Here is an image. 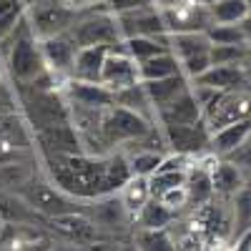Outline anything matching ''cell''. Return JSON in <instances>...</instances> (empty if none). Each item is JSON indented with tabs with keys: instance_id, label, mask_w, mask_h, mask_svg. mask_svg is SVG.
Wrapping results in <instances>:
<instances>
[{
	"instance_id": "1",
	"label": "cell",
	"mask_w": 251,
	"mask_h": 251,
	"mask_svg": "<svg viewBox=\"0 0 251 251\" xmlns=\"http://www.w3.org/2000/svg\"><path fill=\"white\" fill-rule=\"evenodd\" d=\"M18 106L20 113L28 121L30 131L38 133L43 128L53 126H66L71 123V103L66 100L60 91H48V88H35V86H15Z\"/></svg>"
},
{
	"instance_id": "2",
	"label": "cell",
	"mask_w": 251,
	"mask_h": 251,
	"mask_svg": "<svg viewBox=\"0 0 251 251\" xmlns=\"http://www.w3.org/2000/svg\"><path fill=\"white\" fill-rule=\"evenodd\" d=\"M73 38L75 48H91V46H103V48H118L123 43L118 20L108 10V3L100 0V5H86L75 13V20L68 30Z\"/></svg>"
},
{
	"instance_id": "3",
	"label": "cell",
	"mask_w": 251,
	"mask_h": 251,
	"mask_svg": "<svg viewBox=\"0 0 251 251\" xmlns=\"http://www.w3.org/2000/svg\"><path fill=\"white\" fill-rule=\"evenodd\" d=\"M23 196L35 211L43 216V219H53L60 214H71V211H80L83 203H78L75 199H71L66 191L60 188L46 176V174H38L33 181H28L20 191H15Z\"/></svg>"
},
{
	"instance_id": "4",
	"label": "cell",
	"mask_w": 251,
	"mask_h": 251,
	"mask_svg": "<svg viewBox=\"0 0 251 251\" xmlns=\"http://www.w3.org/2000/svg\"><path fill=\"white\" fill-rule=\"evenodd\" d=\"M75 13L78 10L71 8L66 0H35L33 5L25 8V20L30 25V33L38 40H43L68 33L75 20Z\"/></svg>"
},
{
	"instance_id": "5",
	"label": "cell",
	"mask_w": 251,
	"mask_h": 251,
	"mask_svg": "<svg viewBox=\"0 0 251 251\" xmlns=\"http://www.w3.org/2000/svg\"><path fill=\"white\" fill-rule=\"evenodd\" d=\"M153 126L156 123L149 121L146 116L133 113L128 108H121V106H111L100 113V136L106 138V143L111 149L143 138Z\"/></svg>"
},
{
	"instance_id": "6",
	"label": "cell",
	"mask_w": 251,
	"mask_h": 251,
	"mask_svg": "<svg viewBox=\"0 0 251 251\" xmlns=\"http://www.w3.org/2000/svg\"><path fill=\"white\" fill-rule=\"evenodd\" d=\"M83 214L91 219V224L106 239H116L121 234L133 231V216L126 211V206H123L118 194L98 196L88 203H83Z\"/></svg>"
},
{
	"instance_id": "7",
	"label": "cell",
	"mask_w": 251,
	"mask_h": 251,
	"mask_svg": "<svg viewBox=\"0 0 251 251\" xmlns=\"http://www.w3.org/2000/svg\"><path fill=\"white\" fill-rule=\"evenodd\" d=\"M251 118V93L244 91H231V93H221V98L211 106V111H206L203 123L208 133H214L219 128L236 121H249Z\"/></svg>"
},
{
	"instance_id": "8",
	"label": "cell",
	"mask_w": 251,
	"mask_h": 251,
	"mask_svg": "<svg viewBox=\"0 0 251 251\" xmlns=\"http://www.w3.org/2000/svg\"><path fill=\"white\" fill-rule=\"evenodd\" d=\"M46 228L50 234L60 236L63 241L68 244H75V246H88V244H96L100 239H106L98 228L91 224V219L80 211H71V214H60V216H53L46 221Z\"/></svg>"
},
{
	"instance_id": "9",
	"label": "cell",
	"mask_w": 251,
	"mask_h": 251,
	"mask_svg": "<svg viewBox=\"0 0 251 251\" xmlns=\"http://www.w3.org/2000/svg\"><path fill=\"white\" fill-rule=\"evenodd\" d=\"M161 131L169 143V153H178V156H201L203 151H208V133L206 123H194V126H161Z\"/></svg>"
},
{
	"instance_id": "10",
	"label": "cell",
	"mask_w": 251,
	"mask_h": 251,
	"mask_svg": "<svg viewBox=\"0 0 251 251\" xmlns=\"http://www.w3.org/2000/svg\"><path fill=\"white\" fill-rule=\"evenodd\" d=\"M33 141H35V149L40 151V156H75V153H83L80 133L75 131L73 123L43 128V131L33 133Z\"/></svg>"
},
{
	"instance_id": "11",
	"label": "cell",
	"mask_w": 251,
	"mask_h": 251,
	"mask_svg": "<svg viewBox=\"0 0 251 251\" xmlns=\"http://www.w3.org/2000/svg\"><path fill=\"white\" fill-rule=\"evenodd\" d=\"M116 20H118V30H121L123 40L126 38H136V35L156 38V35H166V33H169L166 20H163V15H161V10L156 5L128 10V13H118Z\"/></svg>"
},
{
	"instance_id": "12",
	"label": "cell",
	"mask_w": 251,
	"mask_h": 251,
	"mask_svg": "<svg viewBox=\"0 0 251 251\" xmlns=\"http://www.w3.org/2000/svg\"><path fill=\"white\" fill-rule=\"evenodd\" d=\"M201 121H203V111H201L191 88L176 96L174 100H169L166 106L156 108V113H153L156 126H194Z\"/></svg>"
},
{
	"instance_id": "13",
	"label": "cell",
	"mask_w": 251,
	"mask_h": 251,
	"mask_svg": "<svg viewBox=\"0 0 251 251\" xmlns=\"http://www.w3.org/2000/svg\"><path fill=\"white\" fill-rule=\"evenodd\" d=\"M138 63L123 53V43L118 48H111L106 55V63H103V71H100V83L111 91L126 88V86H133L138 83Z\"/></svg>"
},
{
	"instance_id": "14",
	"label": "cell",
	"mask_w": 251,
	"mask_h": 251,
	"mask_svg": "<svg viewBox=\"0 0 251 251\" xmlns=\"http://www.w3.org/2000/svg\"><path fill=\"white\" fill-rule=\"evenodd\" d=\"M63 96L71 106L80 108H93V111H106L113 106V91L106 88L103 83H88V80H66Z\"/></svg>"
},
{
	"instance_id": "15",
	"label": "cell",
	"mask_w": 251,
	"mask_h": 251,
	"mask_svg": "<svg viewBox=\"0 0 251 251\" xmlns=\"http://www.w3.org/2000/svg\"><path fill=\"white\" fill-rule=\"evenodd\" d=\"M40 43V53H43V60H46V68L48 73L53 75H66L71 78V68H73V58H75V43L68 33H60V35H53V38H43L38 40Z\"/></svg>"
},
{
	"instance_id": "16",
	"label": "cell",
	"mask_w": 251,
	"mask_h": 251,
	"mask_svg": "<svg viewBox=\"0 0 251 251\" xmlns=\"http://www.w3.org/2000/svg\"><path fill=\"white\" fill-rule=\"evenodd\" d=\"M46 221L35 208L15 191H0V226H38L46 228Z\"/></svg>"
},
{
	"instance_id": "17",
	"label": "cell",
	"mask_w": 251,
	"mask_h": 251,
	"mask_svg": "<svg viewBox=\"0 0 251 251\" xmlns=\"http://www.w3.org/2000/svg\"><path fill=\"white\" fill-rule=\"evenodd\" d=\"M249 68L246 63H239V66H211L203 75H199L196 80H191L194 86H208L214 91L221 93H231V91H244L249 83Z\"/></svg>"
},
{
	"instance_id": "18",
	"label": "cell",
	"mask_w": 251,
	"mask_h": 251,
	"mask_svg": "<svg viewBox=\"0 0 251 251\" xmlns=\"http://www.w3.org/2000/svg\"><path fill=\"white\" fill-rule=\"evenodd\" d=\"M251 136V118L249 121H236L228 123L224 128L211 133V141H208V151H211L216 158H226L228 153H234L239 146H244Z\"/></svg>"
},
{
	"instance_id": "19",
	"label": "cell",
	"mask_w": 251,
	"mask_h": 251,
	"mask_svg": "<svg viewBox=\"0 0 251 251\" xmlns=\"http://www.w3.org/2000/svg\"><path fill=\"white\" fill-rule=\"evenodd\" d=\"M111 48L103 46H91V48H78L75 58H73V68H71V78L73 80H88V83H100V71L106 63Z\"/></svg>"
},
{
	"instance_id": "20",
	"label": "cell",
	"mask_w": 251,
	"mask_h": 251,
	"mask_svg": "<svg viewBox=\"0 0 251 251\" xmlns=\"http://www.w3.org/2000/svg\"><path fill=\"white\" fill-rule=\"evenodd\" d=\"M208 176H211L214 196H221V199H231L234 194H239L241 188L246 186L244 169H239L236 163L226 161V158H219L214 163V169L208 171Z\"/></svg>"
},
{
	"instance_id": "21",
	"label": "cell",
	"mask_w": 251,
	"mask_h": 251,
	"mask_svg": "<svg viewBox=\"0 0 251 251\" xmlns=\"http://www.w3.org/2000/svg\"><path fill=\"white\" fill-rule=\"evenodd\" d=\"M0 141L13 146L18 151H33V131L28 121L23 118L20 111H13V113H3L0 116Z\"/></svg>"
},
{
	"instance_id": "22",
	"label": "cell",
	"mask_w": 251,
	"mask_h": 251,
	"mask_svg": "<svg viewBox=\"0 0 251 251\" xmlns=\"http://www.w3.org/2000/svg\"><path fill=\"white\" fill-rule=\"evenodd\" d=\"M28 156L8 161V163H0V191H20L28 181H33L38 174H43L38 169L40 166L38 161H25Z\"/></svg>"
},
{
	"instance_id": "23",
	"label": "cell",
	"mask_w": 251,
	"mask_h": 251,
	"mask_svg": "<svg viewBox=\"0 0 251 251\" xmlns=\"http://www.w3.org/2000/svg\"><path fill=\"white\" fill-rule=\"evenodd\" d=\"M141 83H143L146 96H149L151 106H153V113H156V108L166 106L169 100H174L176 96H181L183 91L191 88V80H188L183 73L169 75V78H161V80H141Z\"/></svg>"
},
{
	"instance_id": "24",
	"label": "cell",
	"mask_w": 251,
	"mask_h": 251,
	"mask_svg": "<svg viewBox=\"0 0 251 251\" xmlns=\"http://www.w3.org/2000/svg\"><path fill=\"white\" fill-rule=\"evenodd\" d=\"M211 43L206 38V30H183V33H169V50L183 60V58H191L199 53H208Z\"/></svg>"
},
{
	"instance_id": "25",
	"label": "cell",
	"mask_w": 251,
	"mask_h": 251,
	"mask_svg": "<svg viewBox=\"0 0 251 251\" xmlns=\"http://www.w3.org/2000/svg\"><path fill=\"white\" fill-rule=\"evenodd\" d=\"M169 50V33L166 35H156V38H149V35H136V38H126L123 40V53L131 55L136 63H143L158 53H166Z\"/></svg>"
},
{
	"instance_id": "26",
	"label": "cell",
	"mask_w": 251,
	"mask_h": 251,
	"mask_svg": "<svg viewBox=\"0 0 251 251\" xmlns=\"http://www.w3.org/2000/svg\"><path fill=\"white\" fill-rule=\"evenodd\" d=\"M174 221L176 214L169 206H163L158 199H149L133 216V228H169Z\"/></svg>"
},
{
	"instance_id": "27",
	"label": "cell",
	"mask_w": 251,
	"mask_h": 251,
	"mask_svg": "<svg viewBox=\"0 0 251 251\" xmlns=\"http://www.w3.org/2000/svg\"><path fill=\"white\" fill-rule=\"evenodd\" d=\"M113 106H121V108H128L133 113H141L149 121H153V106L149 96H146V88L143 83H133V86H126V88H118L113 91Z\"/></svg>"
},
{
	"instance_id": "28",
	"label": "cell",
	"mask_w": 251,
	"mask_h": 251,
	"mask_svg": "<svg viewBox=\"0 0 251 251\" xmlns=\"http://www.w3.org/2000/svg\"><path fill=\"white\" fill-rule=\"evenodd\" d=\"M131 244L138 251H178V244L169 234V228H133Z\"/></svg>"
},
{
	"instance_id": "29",
	"label": "cell",
	"mask_w": 251,
	"mask_h": 251,
	"mask_svg": "<svg viewBox=\"0 0 251 251\" xmlns=\"http://www.w3.org/2000/svg\"><path fill=\"white\" fill-rule=\"evenodd\" d=\"M181 73V66H178V58L166 50V53H158L149 60L138 63V78L141 80H161V78H169V75H178Z\"/></svg>"
},
{
	"instance_id": "30",
	"label": "cell",
	"mask_w": 251,
	"mask_h": 251,
	"mask_svg": "<svg viewBox=\"0 0 251 251\" xmlns=\"http://www.w3.org/2000/svg\"><path fill=\"white\" fill-rule=\"evenodd\" d=\"M186 194H188V203L196 208L214 201V186H211V176H208L206 169H188Z\"/></svg>"
},
{
	"instance_id": "31",
	"label": "cell",
	"mask_w": 251,
	"mask_h": 251,
	"mask_svg": "<svg viewBox=\"0 0 251 251\" xmlns=\"http://www.w3.org/2000/svg\"><path fill=\"white\" fill-rule=\"evenodd\" d=\"M231 236L241 239L251 231V186H244L239 194L231 196Z\"/></svg>"
},
{
	"instance_id": "32",
	"label": "cell",
	"mask_w": 251,
	"mask_h": 251,
	"mask_svg": "<svg viewBox=\"0 0 251 251\" xmlns=\"http://www.w3.org/2000/svg\"><path fill=\"white\" fill-rule=\"evenodd\" d=\"M126 211H128L131 216H136L141 211V206L151 199V188H149V178L143 176H131L128 181L123 183V188L118 191Z\"/></svg>"
},
{
	"instance_id": "33",
	"label": "cell",
	"mask_w": 251,
	"mask_h": 251,
	"mask_svg": "<svg viewBox=\"0 0 251 251\" xmlns=\"http://www.w3.org/2000/svg\"><path fill=\"white\" fill-rule=\"evenodd\" d=\"M214 23H224V25H236L239 20L249 13L246 0H216V3L208 5Z\"/></svg>"
},
{
	"instance_id": "34",
	"label": "cell",
	"mask_w": 251,
	"mask_h": 251,
	"mask_svg": "<svg viewBox=\"0 0 251 251\" xmlns=\"http://www.w3.org/2000/svg\"><path fill=\"white\" fill-rule=\"evenodd\" d=\"M126 158H128L131 174L143 178H151L163 163V153H153V151H128Z\"/></svg>"
},
{
	"instance_id": "35",
	"label": "cell",
	"mask_w": 251,
	"mask_h": 251,
	"mask_svg": "<svg viewBox=\"0 0 251 251\" xmlns=\"http://www.w3.org/2000/svg\"><path fill=\"white\" fill-rule=\"evenodd\" d=\"M206 38L211 46H244V33L239 25H224V23H214L206 28Z\"/></svg>"
},
{
	"instance_id": "36",
	"label": "cell",
	"mask_w": 251,
	"mask_h": 251,
	"mask_svg": "<svg viewBox=\"0 0 251 251\" xmlns=\"http://www.w3.org/2000/svg\"><path fill=\"white\" fill-rule=\"evenodd\" d=\"M186 176H188V171H156L149 178L151 199H158L161 194L171 191V188H176V186H186Z\"/></svg>"
},
{
	"instance_id": "37",
	"label": "cell",
	"mask_w": 251,
	"mask_h": 251,
	"mask_svg": "<svg viewBox=\"0 0 251 251\" xmlns=\"http://www.w3.org/2000/svg\"><path fill=\"white\" fill-rule=\"evenodd\" d=\"M211 66H239L246 60V43L244 46H211L208 48Z\"/></svg>"
},
{
	"instance_id": "38",
	"label": "cell",
	"mask_w": 251,
	"mask_h": 251,
	"mask_svg": "<svg viewBox=\"0 0 251 251\" xmlns=\"http://www.w3.org/2000/svg\"><path fill=\"white\" fill-rule=\"evenodd\" d=\"M178 66H181V73H183L188 80H196L199 75H203L208 68H211V58H208V53H199V55H191V58L178 60Z\"/></svg>"
},
{
	"instance_id": "39",
	"label": "cell",
	"mask_w": 251,
	"mask_h": 251,
	"mask_svg": "<svg viewBox=\"0 0 251 251\" xmlns=\"http://www.w3.org/2000/svg\"><path fill=\"white\" fill-rule=\"evenodd\" d=\"M158 201H161L163 206H169L174 214H178L183 206H188V194H186V186H176V188H171V191L161 194V196H158Z\"/></svg>"
},
{
	"instance_id": "40",
	"label": "cell",
	"mask_w": 251,
	"mask_h": 251,
	"mask_svg": "<svg viewBox=\"0 0 251 251\" xmlns=\"http://www.w3.org/2000/svg\"><path fill=\"white\" fill-rule=\"evenodd\" d=\"M108 3V10L113 15L118 13H128V10H138V8H149L153 5V0H106Z\"/></svg>"
},
{
	"instance_id": "41",
	"label": "cell",
	"mask_w": 251,
	"mask_h": 251,
	"mask_svg": "<svg viewBox=\"0 0 251 251\" xmlns=\"http://www.w3.org/2000/svg\"><path fill=\"white\" fill-rule=\"evenodd\" d=\"M226 161H231L236 163L239 169H251V141H246L244 146H239V149L234 153H228Z\"/></svg>"
},
{
	"instance_id": "42",
	"label": "cell",
	"mask_w": 251,
	"mask_h": 251,
	"mask_svg": "<svg viewBox=\"0 0 251 251\" xmlns=\"http://www.w3.org/2000/svg\"><path fill=\"white\" fill-rule=\"evenodd\" d=\"M239 28H241V33H244V40L246 43H251V13H246L239 23H236Z\"/></svg>"
},
{
	"instance_id": "43",
	"label": "cell",
	"mask_w": 251,
	"mask_h": 251,
	"mask_svg": "<svg viewBox=\"0 0 251 251\" xmlns=\"http://www.w3.org/2000/svg\"><path fill=\"white\" fill-rule=\"evenodd\" d=\"M48 251H83V246H75V244H68V241H60V244H50Z\"/></svg>"
},
{
	"instance_id": "44",
	"label": "cell",
	"mask_w": 251,
	"mask_h": 251,
	"mask_svg": "<svg viewBox=\"0 0 251 251\" xmlns=\"http://www.w3.org/2000/svg\"><path fill=\"white\" fill-rule=\"evenodd\" d=\"M66 3H68L71 8H75V10H80V8H86V5H91V3H96V0H66Z\"/></svg>"
},
{
	"instance_id": "45",
	"label": "cell",
	"mask_w": 251,
	"mask_h": 251,
	"mask_svg": "<svg viewBox=\"0 0 251 251\" xmlns=\"http://www.w3.org/2000/svg\"><path fill=\"white\" fill-rule=\"evenodd\" d=\"M121 251H138L133 244H121Z\"/></svg>"
},
{
	"instance_id": "46",
	"label": "cell",
	"mask_w": 251,
	"mask_h": 251,
	"mask_svg": "<svg viewBox=\"0 0 251 251\" xmlns=\"http://www.w3.org/2000/svg\"><path fill=\"white\" fill-rule=\"evenodd\" d=\"M194 3H199V5H206V8H208L211 3H216V0H194Z\"/></svg>"
},
{
	"instance_id": "47",
	"label": "cell",
	"mask_w": 251,
	"mask_h": 251,
	"mask_svg": "<svg viewBox=\"0 0 251 251\" xmlns=\"http://www.w3.org/2000/svg\"><path fill=\"white\" fill-rule=\"evenodd\" d=\"M246 60L251 63V43H246Z\"/></svg>"
},
{
	"instance_id": "48",
	"label": "cell",
	"mask_w": 251,
	"mask_h": 251,
	"mask_svg": "<svg viewBox=\"0 0 251 251\" xmlns=\"http://www.w3.org/2000/svg\"><path fill=\"white\" fill-rule=\"evenodd\" d=\"M246 91L251 93V73H249V83H246Z\"/></svg>"
},
{
	"instance_id": "49",
	"label": "cell",
	"mask_w": 251,
	"mask_h": 251,
	"mask_svg": "<svg viewBox=\"0 0 251 251\" xmlns=\"http://www.w3.org/2000/svg\"><path fill=\"white\" fill-rule=\"evenodd\" d=\"M246 8H249V13H251V0H246Z\"/></svg>"
},
{
	"instance_id": "50",
	"label": "cell",
	"mask_w": 251,
	"mask_h": 251,
	"mask_svg": "<svg viewBox=\"0 0 251 251\" xmlns=\"http://www.w3.org/2000/svg\"><path fill=\"white\" fill-rule=\"evenodd\" d=\"M249 141H251V136H249Z\"/></svg>"
},
{
	"instance_id": "51",
	"label": "cell",
	"mask_w": 251,
	"mask_h": 251,
	"mask_svg": "<svg viewBox=\"0 0 251 251\" xmlns=\"http://www.w3.org/2000/svg\"><path fill=\"white\" fill-rule=\"evenodd\" d=\"M249 234H251V231H249Z\"/></svg>"
}]
</instances>
